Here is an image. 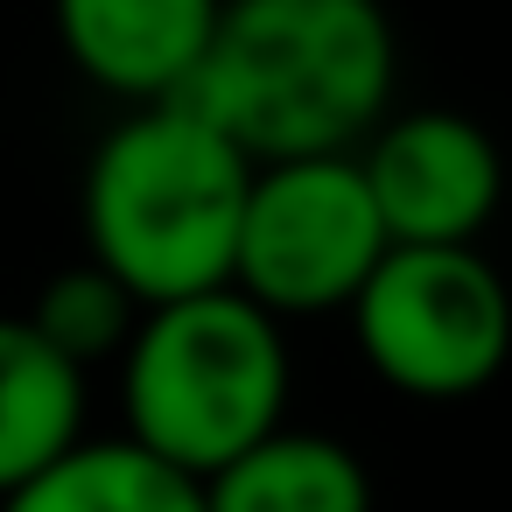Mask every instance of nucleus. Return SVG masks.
I'll use <instances>...</instances> for the list:
<instances>
[{
    "mask_svg": "<svg viewBox=\"0 0 512 512\" xmlns=\"http://www.w3.org/2000/svg\"><path fill=\"white\" fill-rule=\"evenodd\" d=\"M85 435V372L50 351L29 316H0V498Z\"/></svg>",
    "mask_w": 512,
    "mask_h": 512,
    "instance_id": "nucleus-9",
    "label": "nucleus"
},
{
    "mask_svg": "<svg viewBox=\"0 0 512 512\" xmlns=\"http://www.w3.org/2000/svg\"><path fill=\"white\" fill-rule=\"evenodd\" d=\"M0 512H204V484L127 435H78L57 463H43L29 484L0 498Z\"/></svg>",
    "mask_w": 512,
    "mask_h": 512,
    "instance_id": "nucleus-10",
    "label": "nucleus"
},
{
    "mask_svg": "<svg viewBox=\"0 0 512 512\" xmlns=\"http://www.w3.org/2000/svg\"><path fill=\"white\" fill-rule=\"evenodd\" d=\"M288 386V337L239 288H204L141 309L120 351L127 442L197 484L288 421Z\"/></svg>",
    "mask_w": 512,
    "mask_h": 512,
    "instance_id": "nucleus-3",
    "label": "nucleus"
},
{
    "mask_svg": "<svg viewBox=\"0 0 512 512\" xmlns=\"http://www.w3.org/2000/svg\"><path fill=\"white\" fill-rule=\"evenodd\" d=\"M379 253H386V225H379L351 155L260 162L246 183V204H239L225 288H239L274 323L337 316V309H351V295L365 288Z\"/></svg>",
    "mask_w": 512,
    "mask_h": 512,
    "instance_id": "nucleus-5",
    "label": "nucleus"
},
{
    "mask_svg": "<svg viewBox=\"0 0 512 512\" xmlns=\"http://www.w3.org/2000/svg\"><path fill=\"white\" fill-rule=\"evenodd\" d=\"M400 36L379 0H225L183 92L253 169L358 155L393 113Z\"/></svg>",
    "mask_w": 512,
    "mask_h": 512,
    "instance_id": "nucleus-1",
    "label": "nucleus"
},
{
    "mask_svg": "<svg viewBox=\"0 0 512 512\" xmlns=\"http://www.w3.org/2000/svg\"><path fill=\"white\" fill-rule=\"evenodd\" d=\"M204 512H372V470L323 428H274L204 477Z\"/></svg>",
    "mask_w": 512,
    "mask_h": 512,
    "instance_id": "nucleus-8",
    "label": "nucleus"
},
{
    "mask_svg": "<svg viewBox=\"0 0 512 512\" xmlns=\"http://www.w3.org/2000/svg\"><path fill=\"white\" fill-rule=\"evenodd\" d=\"M344 316L365 365L407 400H470L512 351V295L477 246H386Z\"/></svg>",
    "mask_w": 512,
    "mask_h": 512,
    "instance_id": "nucleus-4",
    "label": "nucleus"
},
{
    "mask_svg": "<svg viewBox=\"0 0 512 512\" xmlns=\"http://www.w3.org/2000/svg\"><path fill=\"white\" fill-rule=\"evenodd\" d=\"M134 323H141V302H134L106 267H92V260L50 274L43 295H36V309H29V330H36L50 351H64L78 372L120 358L127 337H134Z\"/></svg>",
    "mask_w": 512,
    "mask_h": 512,
    "instance_id": "nucleus-11",
    "label": "nucleus"
},
{
    "mask_svg": "<svg viewBox=\"0 0 512 512\" xmlns=\"http://www.w3.org/2000/svg\"><path fill=\"white\" fill-rule=\"evenodd\" d=\"M358 176L386 225V246H477V232L498 211V148L477 120L421 106L386 113L365 141Z\"/></svg>",
    "mask_w": 512,
    "mask_h": 512,
    "instance_id": "nucleus-6",
    "label": "nucleus"
},
{
    "mask_svg": "<svg viewBox=\"0 0 512 512\" xmlns=\"http://www.w3.org/2000/svg\"><path fill=\"white\" fill-rule=\"evenodd\" d=\"M225 0H50L64 57L127 106L183 99Z\"/></svg>",
    "mask_w": 512,
    "mask_h": 512,
    "instance_id": "nucleus-7",
    "label": "nucleus"
},
{
    "mask_svg": "<svg viewBox=\"0 0 512 512\" xmlns=\"http://www.w3.org/2000/svg\"><path fill=\"white\" fill-rule=\"evenodd\" d=\"M253 162L183 99L134 106L85 162V260L141 309L232 281Z\"/></svg>",
    "mask_w": 512,
    "mask_h": 512,
    "instance_id": "nucleus-2",
    "label": "nucleus"
}]
</instances>
